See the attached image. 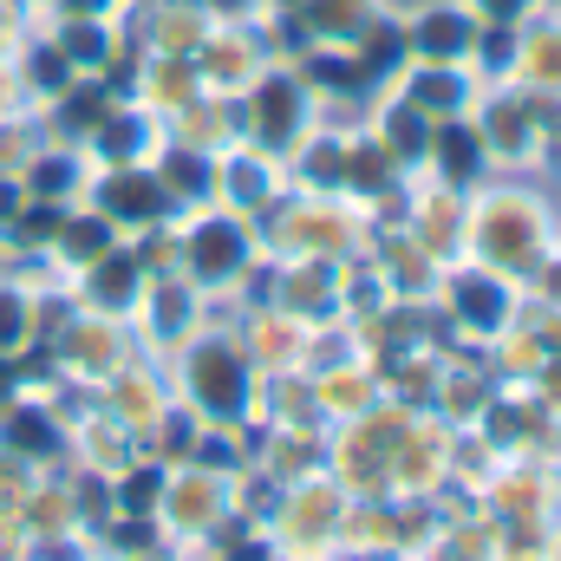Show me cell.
Returning a JSON list of instances; mask_svg holds the SVG:
<instances>
[{
  "label": "cell",
  "instance_id": "obj_1",
  "mask_svg": "<svg viewBox=\"0 0 561 561\" xmlns=\"http://www.w3.org/2000/svg\"><path fill=\"white\" fill-rule=\"evenodd\" d=\"M203 379H209L203 392H209L216 405H229V399H236V366H222V353H209V359H203Z\"/></svg>",
  "mask_w": 561,
  "mask_h": 561
},
{
  "label": "cell",
  "instance_id": "obj_2",
  "mask_svg": "<svg viewBox=\"0 0 561 561\" xmlns=\"http://www.w3.org/2000/svg\"><path fill=\"white\" fill-rule=\"evenodd\" d=\"M196 255H203V268H222V262H236V236H229V229H209Z\"/></svg>",
  "mask_w": 561,
  "mask_h": 561
},
{
  "label": "cell",
  "instance_id": "obj_3",
  "mask_svg": "<svg viewBox=\"0 0 561 561\" xmlns=\"http://www.w3.org/2000/svg\"><path fill=\"white\" fill-rule=\"evenodd\" d=\"M112 203H118V209H150V190H138V183H118V190H112Z\"/></svg>",
  "mask_w": 561,
  "mask_h": 561
}]
</instances>
